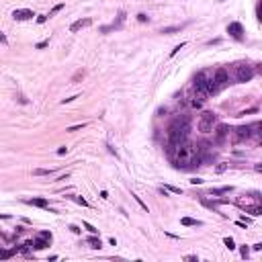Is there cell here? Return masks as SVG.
Segmentation results:
<instances>
[{"label":"cell","instance_id":"cell-15","mask_svg":"<svg viewBox=\"0 0 262 262\" xmlns=\"http://www.w3.org/2000/svg\"><path fill=\"white\" fill-rule=\"evenodd\" d=\"M125 16H127V14H125V10H119V14H117V21H115L113 25H111V27H113V31H115V29H121V27H123Z\"/></svg>","mask_w":262,"mask_h":262},{"label":"cell","instance_id":"cell-44","mask_svg":"<svg viewBox=\"0 0 262 262\" xmlns=\"http://www.w3.org/2000/svg\"><path fill=\"white\" fill-rule=\"evenodd\" d=\"M0 43H6V35H2V33H0Z\"/></svg>","mask_w":262,"mask_h":262},{"label":"cell","instance_id":"cell-42","mask_svg":"<svg viewBox=\"0 0 262 262\" xmlns=\"http://www.w3.org/2000/svg\"><path fill=\"white\" fill-rule=\"evenodd\" d=\"M184 260H188V262H199V258H197V256H186Z\"/></svg>","mask_w":262,"mask_h":262},{"label":"cell","instance_id":"cell-26","mask_svg":"<svg viewBox=\"0 0 262 262\" xmlns=\"http://www.w3.org/2000/svg\"><path fill=\"white\" fill-rule=\"evenodd\" d=\"M240 254H242V258H248V256H250V248H248V246H242Z\"/></svg>","mask_w":262,"mask_h":262},{"label":"cell","instance_id":"cell-27","mask_svg":"<svg viewBox=\"0 0 262 262\" xmlns=\"http://www.w3.org/2000/svg\"><path fill=\"white\" fill-rule=\"evenodd\" d=\"M84 227L88 229L90 234H96V231H98V229H96V227H94V225H92V223H88V221H84Z\"/></svg>","mask_w":262,"mask_h":262},{"label":"cell","instance_id":"cell-12","mask_svg":"<svg viewBox=\"0 0 262 262\" xmlns=\"http://www.w3.org/2000/svg\"><path fill=\"white\" fill-rule=\"evenodd\" d=\"M195 100H199V103H205V100H207V92H205V88H203V84L199 82V80H197V78H195Z\"/></svg>","mask_w":262,"mask_h":262},{"label":"cell","instance_id":"cell-33","mask_svg":"<svg viewBox=\"0 0 262 262\" xmlns=\"http://www.w3.org/2000/svg\"><path fill=\"white\" fill-rule=\"evenodd\" d=\"M37 235H39V238H45V240H49V242H51V231H39Z\"/></svg>","mask_w":262,"mask_h":262},{"label":"cell","instance_id":"cell-21","mask_svg":"<svg viewBox=\"0 0 262 262\" xmlns=\"http://www.w3.org/2000/svg\"><path fill=\"white\" fill-rule=\"evenodd\" d=\"M84 76H86V70H78L76 74L72 76V80H70V82H72V84H78V82H80V80H82Z\"/></svg>","mask_w":262,"mask_h":262},{"label":"cell","instance_id":"cell-41","mask_svg":"<svg viewBox=\"0 0 262 262\" xmlns=\"http://www.w3.org/2000/svg\"><path fill=\"white\" fill-rule=\"evenodd\" d=\"M191 184H203V178H191Z\"/></svg>","mask_w":262,"mask_h":262},{"label":"cell","instance_id":"cell-13","mask_svg":"<svg viewBox=\"0 0 262 262\" xmlns=\"http://www.w3.org/2000/svg\"><path fill=\"white\" fill-rule=\"evenodd\" d=\"M90 25H92V19H88V16H86V19H78L76 23H72V25H70V31H72V33H78L80 29L90 27Z\"/></svg>","mask_w":262,"mask_h":262},{"label":"cell","instance_id":"cell-18","mask_svg":"<svg viewBox=\"0 0 262 262\" xmlns=\"http://www.w3.org/2000/svg\"><path fill=\"white\" fill-rule=\"evenodd\" d=\"M180 223H182V225H186V227H191V225H203V221L193 219V217H182V219H180Z\"/></svg>","mask_w":262,"mask_h":262},{"label":"cell","instance_id":"cell-8","mask_svg":"<svg viewBox=\"0 0 262 262\" xmlns=\"http://www.w3.org/2000/svg\"><path fill=\"white\" fill-rule=\"evenodd\" d=\"M227 33L234 37L235 41H244V27H242V23H238V21L229 23L227 25Z\"/></svg>","mask_w":262,"mask_h":262},{"label":"cell","instance_id":"cell-34","mask_svg":"<svg viewBox=\"0 0 262 262\" xmlns=\"http://www.w3.org/2000/svg\"><path fill=\"white\" fill-rule=\"evenodd\" d=\"M225 170H227V164H217V168H215V172H225Z\"/></svg>","mask_w":262,"mask_h":262},{"label":"cell","instance_id":"cell-17","mask_svg":"<svg viewBox=\"0 0 262 262\" xmlns=\"http://www.w3.org/2000/svg\"><path fill=\"white\" fill-rule=\"evenodd\" d=\"M25 203L33 205V207H47V199H27Z\"/></svg>","mask_w":262,"mask_h":262},{"label":"cell","instance_id":"cell-24","mask_svg":"<svg viewBox=\"0 0 262 262\" xmlns=\"http://www.w3.org/2000/svg\"><path fill=\"white\" fill-rule=\"evenodd\" d=\"M223 246H225L227 250H234V248H235V244H234V240H231V238H223Z\"/></svg>","mask_w":262,"mask_h":262},{"label":"cell","instance_id":"cell-1","mask_svg":"<svg viewBox=\"0 0 262 262\" xmlns=\"http://www.w3.org/2000/svg\"><path fill=\"white\" fill-rule=\"evenodd\" d=\"M168 156L172 160V164L176 166V168H182V170L201 166L199 147L195 144H191L188 139L182 141V144H178V145H174V147H168Z\"/></svg>","mask_w":262,"mask_h":262},{"label":"cell","instance_id":"cell-37","mask_svg":"<svg viewBox=\"0 0 262 262\" xmlns=\"http://www.w3.org/2000/svg\"><path fill=\"white\" fill-rule=\"evenodd\" d=\"M66 154H68V147H66V145H62V147L57 150V156H66Z\"/></svg>","mask_w":262,"mask_h":262},{"label":"cell","instance_id":"cell-39","mask_svg":"<svg viewBox=\"0 0 262 262\" xmlns=\"http://www.w3.org/2000/svg\"><path fill=\"white\" fill-rule=\"evenodd\" d=\"M166 113H168V111H166V107H160V109H158V117H164Z\"/></svg>","mask_w":262,"mask_h":262},{"label":"cell","instance_id":"cell-29","mask_svg":"<svg viewBox=\"0 0 262 262\" xmlns=\"http://www.w3.org/2000/svg\"><path fill=\"white\" fill-rule=\"evenodd\" d=\"M74 199H76V203H78V205H82V207H90V205H88V201H86V199H82V197H74Z\"/></svg>","mask_w":262,"mask_h":262},{"label":"cell","instance_id":"cell-16","mask_svg":"<svg viewBox=\"0 0 262 262\" xmlns=\"http://www.w3.org/2000/svg\"><path fill=\"white\" fill-rule=\"evenodd\" d=\"M88 244H90V248H94V250L103 248V242H100V238H96V234H92L88 238Z\"/></svg>","mask_w":262,"mask_h":262},{"label":"cell","instance_id":"cell-7","mask_svg":"<svg viewBox=\"0 0 262 262\" xmlns=\"http://www.w3.org/2000/svg\"><path fill=\"white\" fill-rule=\"evenodd\" d=\"M231 133H234V141H235V144L248 141V139L252 137V129H250V125H240V127L231 129Z\"/></svg>","mask_w":262,"mask_h":262},{"label":"cell","instance_id":"cell-25","mask_svg":"<svg viewBox=\"0 0 262 262\" xmlns=\"http://www.w3.org/2000/svg\"><path fill=\"white\" fill-rule=\"evenodd\" d=\"M62 8H64V4H55V6L51 8V13H49L47 16H53V14H57V13H60V10H62Z\"/></svg>","mask_w":262,"mask_h":262},{"label":"cell","instance_id":"cell-20","mask_svg":"<svg viewBox=\"0 0 262 262\" xmlns=\"http://www.w3.org/2000/svg\"><path fill=\"white\" fill-rule=\"evenodd\" d=\"M53 172H55L53 168H49V170H47V168H35V170H33L35 176H49V174H53Z\"/></svg>","mask_w":262,"mask_h":262},{"label":"cell","instance_id":"cell-5","mask_svg":"<svg viewBox=\"0 0 262 262\" xmlns=\"http://www.w3.org/2000/svg\"><path fill=\"white\" fill-rule=\"evenodd\" d=\"M213 123H215V115L211 111H203L199 119V131L201 133H211L213 131Z\"/></svg>","mask_w":262,"mask_h":262},{"label":"cell","instance_id":"cell-30","mask_svg":"<svg viewBox=\"0 0 262 262\" xmlns=\"http://www.w3.org/2000/svg\"><path fill=\"white\" fill-rule=\"evenodd\" d=\"M131 197H133V199H135V203H139V207L144 209V211H147V205H145V203H141V199H139L137 195H131Z\"/></svg>","mask_w":262,"mask_h":262},{"label":"cell","instance_id":"cell-9","mask_svg":"<svg viewBox=\"0 0 262 262\" xmlns=\"http://www.w3.org/2000/svg\"><path fill=\"white\" fill-rule=\"evenodd\" d=\"M229 125H225V123H219L217 125V129H215V144L217 145H221L223 141H225V137L229 135Z\"/></svg>","mask_w":262,"mask_h":262},{"label":"cell","instance_id":"cell-11","mask_svg":"<svg viewBox=\"0 0 262 262\" xmlns=\"http://www.w3.org/2000/svg\"><path fill=\"white\" fill-rule=\"evenodd\" d=\"M35 14L31 8H19V10H14L13 13V19L14 21H29V19H33Z\"/></svg>","mask_w":262,"mask_h":262},{"label":"cell","instance_id":"cell-36","mask_svg":"<svg viewBox=\"0 0 262 262\" xmlns=\"http://www.w3.org/2000/svg\"><path fill=\"white\" fill-rule=\"evenodd\" d=\"M45 21H47V14H39V16H37V23H39V25H43Z\"/></svg>","mask_w":262,"mask_h":262},{"label":"cell","instance_id":"cell-6","mask_svg":"<svg viewBox=\"0 0 262 262\" xmlns=\"http://www.w3.org/2000/svg\"><path fill=\"white\" fill-rule=\"evenodd\" d=\"M254 78V68L248 66V64H240L235 68V80L238 82H250Z\"/></svg>","mask_w":262,"mask_h":262},{"label":"cell","instance_id":"cell-38","mask_svg":"<svg viewBox=\"0 0 262 262\" xmlns=\"http://www.w3.org/2000/svg\"><path fill=\"white\" fill-rule=\"evenodd\" d=\"M68 229H70V231H72V234H80V231H82V229L78 227V225H70Z\"/></svg>","mask_w":262,"mask_h":262},{"label":"cell","instance_id":"cell-14","mask_svg":"<svg viewBox=\"0 0 262 262\" xmlns=\"http://www.w3.org/2000/svg\"><path fill=\"white\" fill-rule=\"evenodd\" d=\"M47 246H49V240H45V238H39V235H37L33 240V248L35 250H43V248H47Z\"/></svg>","mask_w":262,"mask_h":262},{"label":"cell","instance_id":"cell-40","mask_svg":"<svg viewBox=\"0 0 262 262\" xmlns=\"http://www.w3.org/2000/svg\"><path fill=\"white\" fill-rule=\"evenodd\" d=\"M256 111H258V109H256V107H252V109H248V111H242L240 115H250V113H256Z\"/></svg>","mask_w":262,"mask_h":262},{"label":"cell","instance_id":"cell-4","mask_svg":"<svg viewBox=\"0 0 262 262\" xmlns=\"http://www.w3.org/2000/svg\"><path fill=\"white\" fill-rule=\"evenodd\" d=\"M260 203V197H258V193H252V195H242V197H238L235 199V205L240 209H244L246 213H248V209H252L254 205H258Z\"/></svg>","mask_w":262,"mask_h":262},{"label":"cell","instance_id":"cell-43","mask_svg":"<svg viewBox=\"0 0 262 262\" xmlns=\"http://www.w3.org/2000/svg\"><path fill=\"white\" fill-rule=\"evenodd\" d=\"M254 170L256 172H262V164H254Z\"/></svg>","mask_w":262,"mask_h":262},{"label":"cell","instance_id":"cell-28","mask_svg":"<svg viewBox=\"0 0 262 262\" xmlns=\"http://www.w3.org/2000/svg\"><path fill=\"white\" fill-rule=\"evenodd\" d=\"M82 127H86V123H78V125H74V127H68L66 131H70V133H72V131H80Z\"/></svg>","mask_w":262,"mask_h":262},{"label":"cell","instance_id":"cell-3","mask_svg":"<svg viewBox=\"0 0 262 262\" xmlns=\"http://www.w3.org/2000/svg\"><path fill=\"white\" fill-rule=\"evenodd\" d=\"M197 80L203 84V88H205V92H207L209 96H211V94H215V92H217V88H219V86L215 84L213 70H201L199 74H197Z\"/></svg>","mask_w":262,"mask_h":262},{"label":"cell","instance_id":"cell-23","mask_svg":"<svg viewBox=\"0 0 262 262\" xmlns=\"http://www.w3.org/2000/svg\"><path fill=\"white\" fill-rule=\"evenodd\" d=\"M164 191H170V193H174V195H182V188L180 186H170V184H166V186H162Z\"/></svg>","mask_w":262,"mask_h":262},{"label":"cell","instance_id":"cell-19","mask_svg":"<svg viewBox=\"0 0 262 262\" xmlns=\"http://www.w3.org/2000/svg\"><path fill=\"white\" fill-rule=\"evenodd\" d=\"M180 29H182V25H174V27H164V29H160V33H162V35H174V33H178Z\"/></svg>","mask_w":262,"mask_h":262},{"label":"cell","instance_id":"cell-10","mask_svg":"<svg viewBox=\"0 0 262 262\" xmlns=\"http://www.w3.org/2000/svg\"><path fill=\"white\" fill-rule=\"evenodd\" d=\"M213 78H215V84H217V86H223V84L229 82V74H227L225 68H217L213 72Z\"/></svg>","mask_w":262,"mask_h":262},{"label":"cell","instance_id":"cell-22","mask_svg":"<svg viewBox=\"0 0 262 262\" xmlns=\"http://www.w3.org/2000/svg\"><path fill=\"white\" fill-rule=\"evenodd\" d=\"M229 191H234V186H219V188H213L211 193L213 195H223V193H229Z\"/></svg>","mask_w":262,"mask_h":262},{"label":"cell","instance_id":"cell-32","mask_svg":"<svg viewBox=\"0 0 262 262\" xmlns=\"http://www.w3.org/2000/svg\"><path fill=\"white\" fill-rule=\"evenodd\" d=\"M49 45V39H45V41H39L37 45H35V49H45Z\"/></svg>","mask_w":262,"mask_h":262},{"label":"cell","instance_id":"cell-31","mask_svg":"<svg viewBox=\"0 0 262 262\" xmlns=\"http://www.w3.org/2000/svg\"><path fill=\"white\" fill-rule=\"evenodd\" d=\"M184 45H186V43H180V45H176V47H174L172 51H170V57H174V55L178 53V51H180V49H182V47H184Z\"/></svg>","mask_w":262,"mask_h":262},{"label":"cell","instance_id":"cell-35","mask_svg":"<svg viewBox=\"0 0 262 262\" xmlns=\"http://www.w3.org/2000/svg\"><path fill=\"white\" fill-rule=\"evenodd\" d=\"M137 21L139 23H147V21H150V16H145V14L141 13V14H137Z\"/></svg>","mask_w":262,"mask_h":262},{"label":"cell","instance_id":"cell-2","mask_svg":"<svg viewBox=\"0 0 262 262\" xmlns=\"http://www.w3.org/2000/svg\"><path fill=\"white\" fill-rule=\"evenodd\" d=\"M188 131H191V121L188 117H178L174 119L172 125L168 127V147H174V145L182 144L188 139Z\"/></svg>","mask_w":262,"mask_h":262}]
</instances>
